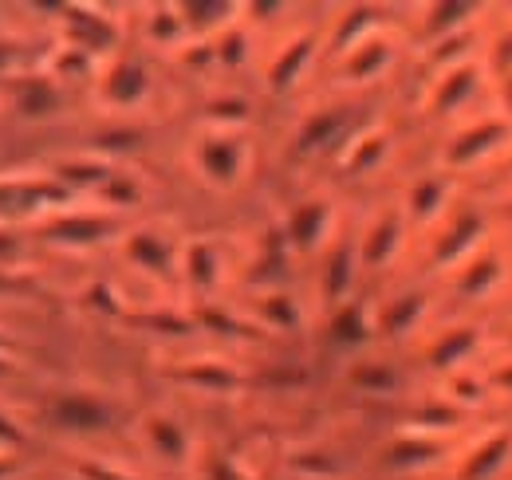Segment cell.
I'll return each mask as SVG.
<instances>
[{
    "mask_svg": "<svg viewBox=\"0 0 512 480\" xmlns=\"http://www.w3.org/2000/svg\"><path fill=\"white\" fill-rule=\"evenodd\" d=\"M56 421L67 429H99L103 425V410L91 398H64L56 406Z\"/></svg>",
    "mask_w": 512,
    "mask_h": 480,
    "instance_id": "1",
    "label": "cell"
}]
</instances>
